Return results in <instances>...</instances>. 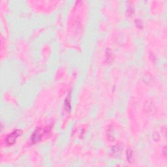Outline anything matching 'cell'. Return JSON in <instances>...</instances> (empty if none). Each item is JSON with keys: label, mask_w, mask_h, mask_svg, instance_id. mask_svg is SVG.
<instances>
[{"label": "cell", "mask_w": 167, "mask_h": 167, "mask_svg": "<svg viewBox=\"0 0 167 167\" xmlns=\"http://www.w3.org/2000/svg\"><path fill=\"white\" fill-rule=\"evenodd\" d=\"M20 135V132L19 131H14L11 135L8 136L7 138V142L10 145L13 144Z\"/></svg>", "instance_id": "obj_1"}]
</instances>
